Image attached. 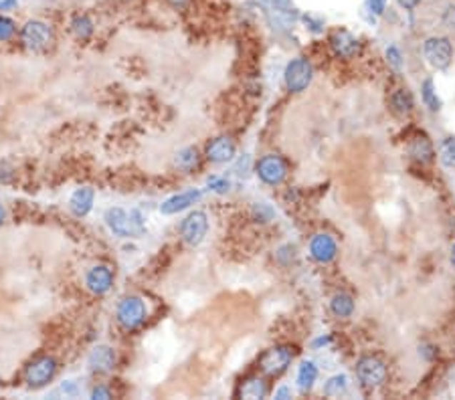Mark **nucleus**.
<instances>
[{"mask_svg":"<svg viewBox=\"0 0 455 400\" xmlns=\"http://www.w3.org/2000/svg\"><path fill=\"white\" fill-rule=\"evenodd\" d=\"M19 39H21L23 47L31 53H47L55 47V41H57L53 26L39 19L26 21L19 31Z\"/></svg>","mask_w":455,"mask_h":400,"instance_id":"obj_1","label":"nucleus"},{"mask_svg":"<svg viewBox=\"0 0 455 400\" xmlns=\"http://www.w3.org/2000/svg\"><path fill=\"white\" fill-rule=\"evenodd\" d=\"M57 370H59V364L53 356H36L24 366V384L33 390L45 389L55 380Z\"/></svg>","mask_w":455,"mask_h":400,"instance_id":"obj_2","label":"nucleus"},{"mask_svg":"<svg viewBox=\"0 0 455 400\" xmlns=\"http://www.w3.org/2000/svg\"><path fill=\"white\" fill-rule=\"evenodd\" d=\"M106 224L109 231L120 239H130V236H140L144 233V221L140 212H128L124 209H109L106 212Z\"/></svg>","mask_w":455,"mask_h":400,"instance_id":"obj_3","label":"nucleus"},{"mask_svg":"<svg viewBox=\"0 0 455 400\" xmlns=\"http://www.w3.org/2000/svg\"><path fill=\"white\" fill-rule=\"evenodd\" d=\"M146 318H148V309H146V304L142 297L128 295L116 307V319H118V324L126 331L138 330L146 321Z\"/></svg>","mask_w":455,"mask_h":400,"instance_id":"obj_4","label":"nucleus"},{"mask_svg":"<svg viewBox=\"0 0 455 400\" xmlns=\"http://www.w3.org/2000/svg\"><path fill=\"white\" fill-rule=\"evenodd\" d=\"M314 77V67L306 57H298V59L289 61L286 67V85L291 94H301L308 89Z\"/></svg>","mask_w":455,"mask_h":400,"instance_id":"obj_5","label":"nucleus"},{"mask_svg":"<svg viewBox=\"0 0 455 400\" xmlns=\"http://www.w3.org/2000/svg\"><path fill=\"white\" fill-rule=\"evenodd\" d=\"M423 53H425V59L429 61V65L435 69H447L454 59V47L449 39L445 36H429L423 45Z\"/></svg>","mask_w":455,"mask_h":400,"instance_id":"obj_6","label":"nucleus"},{"mask_svg":"<svg viewBox=\"0 0 455 400\" xmlns=\"http://www.w3.org/2000/svg\"><path fill=\"white\" fill-rule=\"evenodd\" d=\"M209 233V216L203 211H192L182 224H180V235L182 241L191 247H196L204 241V236Z\"/></svg>","mask_w":455,"mask_h":400,"instance_id":"obj_7","label":"nucleus"},{"mask_svg":"<svg viewBox=\"0 0 455 400\" xmlns=\"http://www.w3.org/2000/svg\"><path fill=\"white\" fill-rule=\"evenodd\" d=\"M356 374H359L362 386L379 389V386H383L384 380H386V366L379 358L366 356V358H360L359 366H356Z\"/></svg>","mask_w":455,"mask_h":400,"instance_id":"obj_8","label":"nucleus"},{"mask_svg":"<svg viewBox=\"0 0 455 400\" xmlns=\"http://www.w3.org/2000/svg\"><path fill=\"white\" fill-rule=\"evenodd\" d=\"M257 176L264 180L265 184H271V186H276V184H281L286 176H288V166L286 162L276 156V154H269V156H264L259 162H257Z\"/></svg>","mask_w":455,"mask_h":400,"instance_id":"obj_9","label":"nucleus"},{"mask_svg":"<svg viewBox=\"0 0 455 400\" xmlns=\"http://www.w3.org/2000/svg\"><path fill=\"white\" fill-rule=\"evenodd\" d=\"M114 285V271L108 265H94L85 273V287L94 295H106Z\"/></svg>","mask_w":455,"mask_h":400,"instance_id":"obj_10","label":"nucleus"},{"mask_svg":"<svg viewBox=\"0 0 455 400\" xmlns=\"http://www.w3.org/2000/svg\"><path fill=\"white\" fill-rule=\"evenodd\" d=\"M289 362H291V352L288 348H271L261 356L259 366L267 376H279L281 372L288 370Z\"/></svg>","mask_w":455,"mask_h":400,"instance_id":"obj_11","label":"nucleus"},{"mask_svg":"<svg viewBox=\"0 0 455 400\" xmlns=\"http://www.w3.org/2000/svg\"><path fill=\"white\" fill-rule=\"evenodd\" d=\"M235 141L227 138V136H221V138H215L206 144V150H204V156L209 162H215V164H227L235 158Z\"/></svg>","mask_w":455,"mask_h":400,"instance_id":"obj_12","label":"nucleus"},{"mask_svg":"<svg viewBox=\"0 0 455 400\" xmlns=\"http://www.w3.org/2000/svg\"><path fill=\"white\" fill-rule=\"evenodd\" d=\"M87 364L91 368V372H97V374H109V372L116 368V364H118L116 350L109 348V346H96V348L89 352Z\"/></svg>","mask_w":455,"mask_h":400,"instance_id":"obj_13","label":"nucleus"},{"mask_svg":"<svg viewBox=\"0 0 455 400\" xmlns=\"http://www.w3.org/2000/svg\"><path fill=\"white\" fill-rule=\"evenodd\" d=\"M336 253H338V247H336V241L332 236L326 233L311 236L310 255L318 263H330L336 257Z\"/></svg>","mask_w":455,"mask_h":400,"instance_id":"obj_14","label":"nucleus"},{"mask_svg":"<svg viewBox=\"0 0 455 400\" xmlns=\"http://www.w3.org/2000/svg\"><path fill=\"white\" fill-rule=\"evenodd\" d=\"M201 196H203L201 190H184V192L174 194V196L164 200V202L160 204V212H162V214H176V212L186 211V209H191L194 202H199Z\"/></svg>","mask_w":455,"mask_h":400,"instance_id":"obj_15","label":"nucleus"},{"mask_svg":"<svg viewBox=\"0 0 455 400\" xmlns=\"http://www.w3.org/2000/svg\"><path fill=\"white\" fill-rule=\"evenodd\" d=\"M94 202H96V190L89 189V186H81V189H77L71 194V199H69V211L77 219H84V216H87L91 212Z\"/></svg>","mask_w":455,"mask_h":400,"instance_id":"obj_16","label":"nucleus"},{"mask_svg":"<svg viewBox=\"0 0 455 400\" xmlns=\"http://www.w3.org/2000/svg\"><path fill=\"white\" fill-rule=\"evenodd\" d=\"M330 43H332V49L336 51V55L338 57H344V59L354 57L356 51H359V39L354 35H350L348 31H336L332 39H330Z\"/></svg>","mask_w":455,"mask_h":400,"instance_id":"obj_17","label":"nucleus"},{"mask_svg":"<svg viewBox=\"0 0 455 400\" xmlns=\"http://www.w3.org/2000/svg\"><path fill=\"white\" fill-rule=\"evenodd\" d=\"M409 156L415 160V162H421V164H429L435 158V148H433L431 140L427 136H415L413 141L409 144Z\"/></svg>","mask_w":455,"mask_h":400,"instance_id":"obj_18","label":"nucleus"},{"mask_svg":"<svg viewBox=\"0 0 455 400\" xmlns=\"http://www.w3.org/2000/svg\"><path fill=\"white\" fill-rule=\"evenodd\" d=\"M391 106H393V109L399 116H407L415 107V99H413V95H411L409 89H396L393 97H391Z\"/></svg>","mask_w":455,"mask_h":400,"instance_id":"obj_19","label":"nucleus"},{"mask_svg":"<svg viewBox=\"0 0 455 400\" xmlns=\"http://www.w3.org/2000/svg\"><path fill=\"white\" fill-rule=\"evenodd\" d=\"M330 309L338 318H350L354 311V299L346 294H336L330 301Z\"/></svg>","mask_w":455,"mask_h":400,"instance_id":"obj_20","label":"nucleus"},{"mask_svg":"<svg viewBox=\"0 0 455 400\" xmlns=\"http://www.w3.org/2000/svg\"><path fill=\"white\" fill-rule=\"evenodd\" d=\"M71 33L77 41H87L94 35V23L87 14H77L71 21Z\"/></svg>","mask_w":455,"mask_h":400,"instance_id":"obj_21","label":"nucleus"},{"mask_svg":"<svg viewBox=\"0 0 455 400\" xmlns=\"http://www.w3.org/2000/svg\"><path fill=\"white\" fill-rule=\"evenodd\" d=\"M318 378V368L314 362H301L300 370H298V386H300L301 392H308V390L314 386Z\"/></svg>","mask_w":455,"mask_h":400,"instance_id":"obj_22","label":"nucleus"},{"mask_svg":"<svg viewBox=\"0 0 455 400\" xmlns=\"http://www.w3.org/2000/svg\"><path fill=\"white\" fill-rule=\"evenodd\" d=\"M199 152H196V148H184V150H180L179 154H176V160H174V164H176V168H180V170H184V172H191V170H194L196 166H199Z\"/></svg>","mask_w":455,"mask_h":400,"instance_id":"obj_23","label":"nucleus"},{"mask_svg":"<svg viewBox=\"0 0 455 400\" xmlns=\"http://www.w3.org/2000/svg\"><path fill=\"white\" fill-rule=\"evenodd\" d=\"M421 95H423L425 106L429 107L431 111H437V109L441 107V101H439V97H437V91H435V87H433L431 79H427V81L423 83V87H421Z\"/></svg>","mask_w":455,"mask_h":400,"instance_id":"obj_24","label":"nucleus"},{"mask_svg":"<svg viewBox=\"0 0 455 400\" xmlns=\"http://www.w3.org/2000/svg\"><path fill=\"white\" fill-rule=\"evenodd\" d=\"M439 158L447 168H455V138H445L439 144Z\"/></svg>","mask_w":455,"mask_h":400,"instance_id":"obj_25","label":"nucleus"},{"mask_svg":"<svg viewBox=\"0 0 455 400\" xmlns=\"http://www.w3.org/2000/svg\"><path fill=\"white\" fill-rule=\"evenodd\" d=\"M265 384L264 380H257V378H253V380H247L245 382V386L241 389V394L245 396V399H261L265 396Z\"/></svg>","mask_w":455,"mask_h":400,"instance_id":"obj_26","label":"nucleus"},{"mask_svg":"<svg viewBox=\"0 0 455 400\" xmlns=\"http://www.w3.org/2000/svg\"><path fill=\"white\" fill-rule=\"evenodd\" d=\"M346 376H334L330 378L328 382H326V386H324V392H326V396H340V394H344L346 392Z\"/></svg>","mask_w":455,"mask_h":400,"instance_id":"obj_27","label":"nucleus"},{"mask_svg":"<svg viewBox=\"0 0 455 400\" xmlns=\"http://www.w3.org/2000/svg\"><path fill=\"white\" fill-rule=\"evenodd\" d=\"M16 36V23L0 12V43H9Z\"/></svg>","mask_w":455,"mask_h":400,"instance_id":"obj_28","label":"nucleus"},{"mask_svg":"<svg viewBox=\"0 0 455 400\" xmlns=\"http://www.w3.org/2000/svg\"><path fill=\"white\" fill-rule=\"evenodd\" d=\"M386 59L391 61V65H393V67L401 69V53H399V49L396 47L386 49Z\"/></svg>","mask_w":455,"mask_h":400,"instance_id":"obj_29","label":"nucleus"},{"mask_svg":"<svg viewBox=\"0 0 455 400\" xmlns=\"http://www.w3.org/2000/svg\"><path fill=\"white\" fill-rule=\"evenodd\" d=\"M211 189L223 194V192H227L229 190V180H225V178H213V180H211Z\"/></svg>","mask_w":455,"mask_h":400,"instance_id":"obj_30","label":"nucleus"},{"mask_svg":"<svg viewBox=\"0 0 455 400\" xmlns=\"http://www.w3.org/2000/svg\"><path fill=\"white\" fill-rule=\"evenodd\" d=\"M444 23L449 26V29H455V6L454 4H449L447 6V11L444 12Z\"/></svg>","mask_w":455,"mask_h":400,"instance_id":"obj_31","label":"nucleus"},{"mask_svg":"<svg viewBox=\"0 0 455 400\" xmlns=\"http://www.w3.org/2000/svg\"><path fill=\"white\" fill-rule=\"evenodd\" d=\"M91 399H111V392H109V389H106V386H96L94 389V392H91Z\"/></svg>","mask_w":455,"mask_h":400,"instance_id":"obj_32","label":"nucleus"},{"mask_svg":"<svg viewBox=\"0 0 455 400\" xmlns=\"http://www.w3.org/2000/svg\"><path fill=\"white\" fill-rule=\"evenodd\" d=\"M12 178V170L6 168L4 164H0V182H9Z\"/></svg>","mask_w":455,"mask_h":400,"instance_id":"obj_33","label":"nucleus"},{"mask_svg":"<svg viewBox=\"0 0 455 400\" xmlns=\"http://www.w3.org/2000/svg\"><path fill=\"white\" fill-rule=\"evenodd\" d=\"M16 4H19V0H0V12L12 11V9H16Z\"/></svg>","mask_w":455,"mask_h":400,"instance_id":"obj_34","label":"nucleus"},{"mask_svg":"<svg viewBox=\"0 0 455 400\" xmlns=\"http://www.w3.org/2000/svg\"><path fill=\"white\" fill-rule=\"evenodd\" d=\"M369 2H371V9L374 12H376V14H383V11H384V2H386V0H369Z\"/></svg>","mask_w":455,"mask_h":400,"instance_id":"obj_35","label":"nucleus"},{"mask_svg":"<svg viewBox=\"0 0 455 400\" xmlns=\"http://www.w3.org/2000/svg\"><path fill=\"white\" fill-rule=\"evenodd\" d=\"M421 0H399V4L403 6V9H407V11H413L415 6H419Z\"/></svg>","mask_w":455,"mask_h":400,"instance_id":"obj_36","label":"nucleus"},{"mask_svg":"<svg viewBox=\"0 0 455 400\" xmlns=\"http://www.w3.org/2000/svg\"><path fill=\"white\" fill-rule=\"evenodd\" d=\"M276 399H291V390H289V389H279L276 392Z\"/></svg>","mask_w":455,"mask_h":400,"instance_id":"obj_37","label":"nucleus"},{"mask_svg":"<svg viewBox=\"0 0 455 400\" xmlns=\"http://www.w3.org/2000/svg\"><path fill=\"white\" fill-rule=\"evenodd\" d=\"M63 390H65V394H75V392H77V390H75V384H73L71 380L63 384Z\"/></svg>","mask_w":455,"mask_h":400,"instance_id":"obj_38","label":"nucleus"},{"mask_svg":"<svg viewBox=\"0 0 455 400\" xmlns=\"http://www.w3.org/2000/svg\"><path fill=\"white\" fill-rule=\"evenodd\" d=\"M4 221H6V211H4V206L0 204V224H4Z\"/></svg>","mask_w":455,"mask_h":400,"instance_id":"obj_39","label":"nucleus"},{"mask_svg":"<svg viewBox=\"0 0 455 400\" xmlns=\"http://www.w3.org/2000/svg\"><path fill=\"white\" fill-rule=\"evenodd\" d=\"M451 267L455 269V245H454V249H451Z\"/></svg>","mask_w":455,"mask_h":400,"instance_id":"obj_40","label":"nucleus"}]
</instances>
